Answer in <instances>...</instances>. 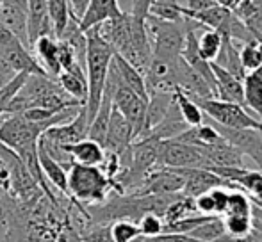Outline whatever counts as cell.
Here are the masks:
<instances>
[{"instance_id":"cell-1","label":"cell","mask_w":262,"mask_h":242,"mask_svg":"<svg viewBox=\"0 0 262 242\" xmlns=\"http://www.w3.org/2000/svg\"><path fill=\"white\" fill-rule=\"evenodd\" d=\"M86 34V71L88 79V98H86V112L88 121L95 118L98 107H100L102 94H104L107 71H109L111 61H113L114 50L111 45L97 32V29H90L84 32Z\"/></svg>"},{"instance_id":"cell-2","label":"cell","mask_w":262,"mask_h":242,"mask_svg":"<svg viewBox=\"0 0 262 242\" xmlns=\"http://www.w3.org/2000/svg\"><path fill=\"white\" fill-rule=\"evenodd\" d=\"M111 190H116V183L107 178L98 166L72 164L68 170V196L86 205L104 203Z\"/></svg>"},{"instance_id":"cell-3","label":"cell","mask_w":262,"mask_h":242,"mask_svg":"<svg viewBox=\"0 0 262 242\" xmlns=\"http://www.w3.org/2000/svg\"><path fill=\"white\" fill-rule=\"evenodd\" d=\"M145 25L152 45V57L168 61L180 57L187 32L186 18L182 21H164L156 16H146Z\"/></svg>"},{"instance_id":"cell-4","label":"cell","mask_w":262,"mask_h":242,"mask_svg":"<svg viewBox=\"0 0 262 242\" xmlns=\"http://www.w3.org/2000/svg\"><path fill=\"white\" fill-rule=\"evenodd\" d=\"M191 98V96H189ZM210 121L227 128H259V119L243 105L223 102L220 98H191Z\"/></svg>"},{"instance_id":"cell-5","label":"cell","mask_w":262,"mask_h":242,"mask_svg":"<svg viewBox=\"0 0 262 242\" xmlns=\"http://www.w3.org/2000/svg\"><path fill=\"white\" fill-rule=\"evenodd\" d=\"M47 128L49 127L45 123L29 121L21 114H6L0 121V142L18 153L27 146L36 144Z\"/></svg>"},{"instance_id":"cell-6","label":"cell","mask_w":262,"mask_h":242,"mask_svg":"<svg viewBox=\"0 0 262 242\" xmlns=\"http://www.w3.org/2000/svg\"><path fill=\"white\" fill-rule=\"evenodd\" d=\"M159 166L175 167H204L209 170V162L200 148L193 144H187L179 139H164L159 141Z\"/></svg>"},{"instance_id":"cell-7","label":"cell","mask_w":262,"mask_h":242,"mask_svg":"<svg viewBox=\"0 0 262 242\" xmlns=\"http://www.w3.org/2000/svg\"><path fill=\"white\" fill-rule=\"evenodd\" d=\"M207 121L220 132V135L225 141H228L232 146H235L245 157H250L262 171V135L255 128H227L214 123L209 118Z\"/></svg>"},{"instance_id":"cell-8","label":"cell","mask_w":262,"mask_h":242,"mask_svg":"<svg viewBox=\"0 0 262 242\" xmlns=\"http://www.w3.org/2000/svg\"><path fill=\"white\" fill-rule=\"evenodd\" d=\"M182 189L184 175L180 173V170L159 166L143 178L141 185L132 194H179L182 192Z\"/></svg>"},{"instance_id":"cell-9","label":"cell","mask_w":262,"mask_h":242,"mask_svg":"<svg viewBox=\"0 0 262 242\" xmlns=\"http://www.w3.org/2000/svg\"><path fill=\"white\" fill-rule=\"evenodd\" d=\"M88 128H90V121H88L86 105H82L73 119L66 121V123H61V125H54V127L47 128L41 135L47 141L55 142V144H59V146H70V144H75V142L82 141V139H86Z\"/></svg>"},{"instance_id":"cell-10","label":"cell","mask_w":262,"mask_h":242,"mask_svg":"<svg viewBox=\"0 0 262 242\" xmlns=\"http://www.w3.org/2000/svg\"><path fill=\"white\" fill-rule=\"evenodd\" d=\"M132 142H134V130H132L130 123L125 119V116L120 111H116L113 107L109 118V127H107V134H105V141H104L105 152L121 155V153H125L130 148Z\"/></svg>"},{"instance_id":"cell-11","label":"cell","mask_w":262,"mask_h":242,"mask_svg":"<svg viewBox=\"0 0 262 242\" xmlns=\"http://www.w3.org/2000/svg\"><path fill=\"white\" fill-rule=\"evenodd\" d=\"M180 173L184 175V189L182 194L189 198H196L204 192H209L214 187H228L234 189V185H230L228 182H225L223 178H220L216 173L204 167H184L180 170Z\"/></svg>"},{"instance_id":"cell-12","label":"cell","mask_w":262,"mask_h":242,"mask_svg":"<svg viewBox=\"0 0 262 242\" xmlns=\"http://www.w3.org/2000/svg\"><path fill=\"white\" fill-rule=\"evenodd\" d=\"M27 2L29 0H2L0 21L13 32V36L29 49L27 39ZM31 50V49H29Z\"/></svg>"},{"instance_id":"cell-13","label":"cell","mask_w":262,"mask_h":242,"mask_svg":"<svg viewBox=\"0 0 262 242\" xmlns=\"http://www.w3.org/2000/svg\"><path fill=\"white\" fill-rule=\"evenodd\" d=\"M0 54H2L4 59L7 61V64L16 73L24 71V73H29V75H49V73L41 68L38 59L31 54V50H29L24 43L18 41V39L11 41L9 45L0 46Z\"/></svg>"},{"instance_id":"cell-14","label":"cell","mask_w":262,"mask_h":242,"mask_svg":"<svg viewBox=\"0 0 262 242\" xmlns=\"http://www.w3.org/2000/svg\"><path fill=\"white\" fill-rule=\"evenodd\" d=\"M41 36H54L49 20V0H29L27 2V39L29 49Z\"/></svg>"},{"instance_id":"cell-15","label":"cell","mask_w":262,"mask_h":242,"mask_svg":"<svg viewBox=\"0 0 262 242\" xmlns=\"http://www.w3.org/2000/svg\"><path fill=\"white\" fill-rule=\"evenodd\" d=\"M210 68L216 80V98L223 102H232V104L245 105V86L243 80L234 77L230 71L221 68L214 61H210Z\"/></svg>"},{"instance_id":"cell-16","label":"cell","mask_w":262,"mask_h":242,"mask_svg":"<svg viewBox=\"0 0 262 242\" xmlns=\"http://www.w3.org/2000/svg\"><path fill=\"white\" fill-rule=\"evenodd\" d=\"M120 14L123 13H121L120 6H118V0H90L86 13L82 14V18L79 21V27L82 32H86L107 20L118 18Z\"/></svg>"},{"instance_id":"cell-17","label":"cell","mask_w":262,"mask_h":242,"mask_svg":"<svg viewBox=\"0 0 262 242\" xmlns=\"http://www.w3.org/2000/svg\"><path fill=\"white\" fill-rule=\"evenodd\" d=\"M187 128V123L184 121V118L180 116V111L177 107L175 96H173V102L169 105L168 112L162 118L152 130H148L146 134H143L141 137H154L157 141H164V139H175L177 135H180L184 130ZM139 137V139H141Z\"/></svg>"},{"instance_id":"cell-18","label":"cell","mask_w":262,"mask_h":242,"mask_svg":"<svg viewBox=\"0 0 262 242\" xmlns=\"http://www.w3.org/2000/svg\"><path fill=\"white\" fill-rule=\"evenodd\" d=\"M36 52V59L41 64V68L49 73L52 79L57 80L61 73V64H59V46L57 39L54 36H41L32 45Z\"/></svg>"},{"instance_id":"cell-19","label":"cell","mask_w":262,"mask_h":242,"mask_svg":"<svg viewBox=\"0 0 262 242\" xmlns=\"http://www.w3.org/2000/svg\"><path fill=\"white\" fill-rule=\"evenodd\" d=\"M57 82H59V86H61V89L64 91L68 96H72L73 100L86 105L88 79H86V71H84L82 66L75 64L70 69H66V71H61L57 77Z\"/></svg>"},{"instance_id":"cell-20","label":"cell","mask_w":262,"mask_h":242,"mask_svg":"<svg viewBox=\"0 0 262 242\" xmlns=\"http://www.w3.org/2000/svg\"><path fill=\"white\" fill-rule=\"evenodd\" d=\"M66 152L72 155L73 164H82V166H100L105 159V148L100 142L86 137L75 144L64 146Z\"/></svg>"},{"instance_id":"cell-21","label":"cell","mask_w":262,"mask_h":242,"mask_svg":"<svg viewBox=\"0 0 262 242\" xmlns=\"http://www.w3.org/2000/svg\"><path fill=\"white\" fill-rule=\"evenodd\" d=\"M171 102H173V93H166V91H154V93L148 94L143 134H146L148 130H152L159 121L164 118L166 112H168V109H169V105H171ZM141 135H139V137H141Z\"/></svg>"},{"instance_id":"cell-22","label":"cell","mask_w":262,"mask_h":242,"mask_svg":"<svg viewBox=\"0 0 262 242\" xmlns=\"http://www.w3.org/2000/svg\"><path fill=\"white\" fill-rule=\"evenodd\" d=\"M38 160H39V166H41L43 175H45L47 180L52 183L55 189L68 194V171H66L57 160H54L39 142H38Z\"/></svg>"},{"instance_id":"cell-23","label":"cell","mask_w":262,"mask_h":242,"mask_svg":"<svg viewBox=\"0 0 262 242\" xmlns=\"http://www.w3.org/2000/svg\"><path fill=\"white\" fill-rule=\"evenodd\" d=\"M113 61L116 64V69L121 77V82L125 84L127 87H130L134 93H138L141 98L148 100V89H146V84H145V75H143L139 69H136L130 62H127L121 56L114 54Z\"/></svg>"},{"instance_id":"cell-24","label":"cell","mask_w":262,"mask_h":242,"mask_svg":"<svg viewBox=\"0 0 262 242\" xmlns=\"http://www.w3.org/2000/svg\"><path fill=\"white\" fill-rule=\"evenodd\" d=\"M223 38V43H221V50L216 57V64H220L221 68H225L227 71H230L234 77L237 79H245L246 71L241 64V59H239V46L234 39H230L228 36H221Z\"/></svg>"},{"instance_id":"cell-25","label":"cell","mask_w":262,"mask_h":242,"mask_svg":"<svg viewBox=\"0 0 262 242\" xmlns=\"http://www.w3.org/2000/svg\"><path fill=\"white\" fill-rule=\"evenodd\" d=\"M186 18H191V20L198 21L200 25L207 29H214V31H223L225 25H227L228 18L232 16V11L228 7L221 6V4H216V6L209 7L205 11H200V13H187L184 14Z\"/></svg>"},{"instance_id":"cell-26","label":"cell","mask_w":262,"mask_h":242,"mask_svg":"<svg viewBox=\"0 0 262 242\" xmlns=\"http://www.w3.org/2000/svg\"><path fill=\"white\" fill-rule=\"evenodd\" d=\"M70 18H72V11H70L68 0H49V20L55 39H61V36L64 34Z\"/></svg>"},{"instance_id":"cell-27","label":"cell","mask_w":262,"mask_h":242,"mask_svg":"<svg viewBox=\"0 0 262 242\" xmlns=\"http://www.w3.org/2000/svg\"><path fill=\"white\" fill-rule=\"evenodd\" d=\"M173 96H175V102H177V107L180 111V116L184 118V121L187 123V127H196V125H202L205 121V114L189 96H187L184 91H180L177 87L173 91Z\"/></svg>"},{"instance_id":"cell-28","label":"cell","mask_w":262,"mask_h":242,"mask_svg":"<svg viewBox=\"0 0 262 242\" xmlns=\"http://www.w3.org/2000/svg\"><path fill=\"white\" fill-rule=\"evenodd\" d=\"M198 43V52L204 57L205 61H216L217 54L221 50V43H223V38L217 31L214 29H202V34L198 36L196 39Z\"/></svg>"},{"instance_id":"cell-29","label":"cell","mask_w":262,"mask_h":242,"mask_svg":"<svg viewBox=\"0 0 262 242\" xmlns=\"http://www.w3.org/2000/svg\"><path fill=\"white\" fill-rule=\"evenodd\" d=\"M194 212H196L194 198L184 196V194L180 192L179 196L169 203V207L166 208L164 215H162V221H164V225H168V223H175L182 217H187V215L194 214Z\"/></svg>"},{"instance_id":"cell-30","label":"cell","mask_w":262,"mask_h":242,"mask_svg":"<svg viewBox=\"0 0 262 242\" xmlns=\"http://www.w3.org/2000/svg\"><path fill=\"white\" fill-rule=\"evenodd\" d=\"M253 203L246 192L234 187V190H228L227 198V208L223 215H252Z\"/></svg>"},{"instance_id":"cell-31","label":"cell","mask_w":262,"mask_h":242,"mask_svg":"<svg viewBox=\"0 0 262 242\" xmlns=\"http://www.w3.org/2000/svg\"><path fill=\"white\" fill-rule=\"evenodd\" d=\"M225 233V226H223V219L221 215H214L209 221L202 223L200 226L193 230L189 233L193 239L202 240V242H216L221 235Z\"/></svg>"},{"instance_id":"cell-32","label":"cell","mask_w":262,"mask_h":242,"mask_svg":"<svg viewBox=\"0 0 262 242\" xmlns=\"http://www.w3.org/2000/svg\"><path fill=\"white\" fill-rule=\"evenodd\" d=\"M109 232L114 242H132L138 237H141L138 228V223L127 221V219H120L109 225Z\"/></svg>"},{"instance_id":"cell-33","label":"cell","mask_w":262,"mask_h":242,"mask_svg":"<svg viewBox=\"0 0 262 242\" xmlns=\"http://www.w3.org/2000/svg\"><path fill=\"white\" fill-rule=\"evenodd\" d=\"M225 233L234 237H246L253 228L252 215H221Z\"/></svg>"},{"instance_id":"cell-34","label":"cell","mask_w":262,"mask_h":242,"mask_svg":"<svg viewBox=\"0 0 262 242\" xmlns=\"http://www.w3.org/2000/svg\"><path fill=\"white\" fill-rule=\"evenodd\" d=\"M239 59L241 64L245 68V71H252V69L259 68L262 64V49L259 41H252V43H245L239 49Z\"/></svg>"},{"instance_id":"cell-35","label":"cell","mask_w":262,"mask_h":242,"mask_svg":"<svg viewBox=\"0 0 262 242\" xmlns=\"http://www.w3.org/2000/svg\"><path fill=\"white\" fill-rule=\"evenodd\" d=\"M245 86V104L257 114V118L262 116V86L252 82L250 79H243Z\"/></svg>"},{"instance_id":"cell-36","label":"cell","mask_w":262,"mask_h":242,"mask_svg":"<svg viewBox=\"0 0 262 242\" xmlns=\"http://www.w3.org/2000/svg\"><path fill=\"white\" fill-rule=\"evenodd\" d=\"M138 228L141 237H157L164 232V221H162L161 215L148 212L138 221Z\"/></svg>"},{"instance_id":"cell-37","label":"cell","mask_w":262,"mask_h":242,"mask_svg":"<svg viewBox=\"0 0 262 242\" xmlns=\"http://www.w3.org/2000/svg\"><path fill=\"white\" fill-rule=\"evenodd\" d=\"M80 242H114L109 232V225H95L93 230L86 233Z\"/></svg>"},{"instance_id":"cell-38","label":"cell","mask_w":262,"mask_h":242,"mask_svg":"<svg viewBox=\"0 0 262 242\" xmlns=\"http://www.w3.org/2000/svg\"><path fill=\"white\" fill-rule=\"evenodd\" d=\"M194 207H196L198 214L217 215L216 205H214V200H212V196H210V192H204V194H200V196L194 198Z\"/></svg>"},{"instance_id":"cell-39","label":"cell","mask_w":262,"mask_h":242,"mask_svg":"<svg viewBox=\"0 0 262 242\" xmlns=\"http://www.w3.org/2000/svg\"><path fill=\"white\" fill-rule=\"evenodd\" d=\"M228 187H214L210 189V196L214 200V205H216V214L217 215H223L225 214V208H227V198H228Z\"/></svg>"},{"instance_id":"cell-40","label":"cell","mask_w":262,"mask_h":242,"mask_svg":"<svg viewBox=\"0 0 262 242\" xmlns=\"http://www.w3.org/2000/svg\"><path fill=\"white\" fill-rule=\"evenodd\" d=\"M152 2H154V0H132L130 14H132V16H136V18H139V20H146Z\"/></svg>"},{"instance_id":"cell-41","label":"cell","mask_w":262,"mask_h":242,"mask_svg":"<svg viewBox=\"0 0 262 242\" xmlns=\"http://www.w3.org/2000/svg\"><path fill=\"white\" fill-rule=\"evenodd\" d=\"M14 75H16V71L7 64V61L4 59V56L0 54V87L6 86V84L9 82Z\"/></svg>"},{"instance_id":"cell-42","label":"cell","mask_w":262,"mask_h":242,"mask_svg":"<svg viewBox=\"0 0 262 242\" xmlns=\"http://www.w3.org/2000/svg\"><path fill=\"white\" fill-rule=\"evenodd\" d=\"M68 4H70V11H72V14L77 18V20L80 21V18H82V14L86 13L88 4H90V0H68Z\"/></svg>"},{"instance_id":"cell-43","label":"cell","mask_w":262,"mask_h":242,"mask_svg":"<svg viewBox=\"0 0 262 242\" xmlns=\"http://www.w3.org/2000/svg\"><path fill=\"white\" fill-rule=\"evenodd\" d=\"M14 36H13V32L9 31V29L6 27V25L0 21V46H4V45H9L11 41H14Z\"/></svg>"},{"instance_id":"cell-44","label":"cell","mask_w":262,"mask_h":242,"mask_svg":"<svg viewBox=\"0 0 262 242\" xmlns=\"http://www.w3.org/2000/svg\"><path fill=\"white\" fill-rule=\"evenodd\" d=\"M245 77H246V79L252 80V82H255V84H259V86H262V64L259 66V68H255V69H252V71H248Z\"/></svg>"},{"instance_id":"cell-45","label":"cell","mask_w":262,"mask_h":242,"mask_svg":"<svg viewBox=\"0 0 262 242\" xmlns=\"http://www.w3.org/2000/svg\"><path fill=\"white\" fill-rule=\"evenodd\" d=\"M250 239H252V242H262V230L253 226L252 232H250Z\"/></svg>"},{"instance_id":"cell-46","label":"cell","mask_w":262,"mask_h":242,"mask_svg":"<svg viewBox=\"0 0 262 242\" xmlns=\"http://www.w3.org/2000/svg\"><path fill=\"white\" fill-rule=\"evenodd\" d=\"M118 6H120L121 13H130V9H132V0H118Z\"/></svg>"},{"instance_id":"cell-47","label":"cell","mask_w":262,"mask_h":242,"mask_svg":"<svg viewBox=\"0 0 262 242\" xmlns=\"http://www.w3.org/2000/svg\"><path fill=\"white\" fill-rule=\"evenodd\" d=\"M257 119H259V128H257V132H259V134L262 135V116H259Z\"/></svg>"},{"instance_id":"cell-48","label":"cell","mask_w":262,"mask_h":242,"mask_svg":"<svg viewBox=\"0 0 262 242\" xmlns=\"http://www.w3.org/2000/svg\"><path fill=\"white\" fill-rule=\"evenodd\" d=\"M132 242H145V237H138V239H134Z\"/></svg>"},{"instance_id":"cell-49","label":"cell","mask_w":262,"mask_h":242,"mask_svg":"<svg viewBox=\"0 0 262 242\" xmlns=\"http://www.w3.org/2000/svg\"><path fill=\"white\" fill-rule=\"evenodd\" d=\"M253 205H257V207H259L260 210H262V203H253Z\"/></svg>"},{"instance_id":"cell-50","label":"cell","mask_w":262,"mask_h":242,"mask_svg":"<svg viewBox=\"0 0 262 242\" xmlns=\"http://www.w3.org/2000/svg\"><path fill=\"white\" fill-rule=\"evenodd\" d=\"M179 2H180V4H182V6H184V2H186V0H179Z\"/></svg>"},{"instance_id":"cell-51","label":"cell","mask_w":262,"mask_h":242,"mask_svg":"<svg viewBox=\"0 0 262 242\" xmlns=\"http://www.w3.org/2000/svg\"><path fill=\"white\" fill-rule=\"evenodd\" d=\"M214 2H217V4H220V0H214Z\"/></svg>"},{"instance_id":"cell-52","label":"cell","mask_w":262,"mask_h":242,"mask_svg":"<svg viewBox=\"0 0 262 242\" xmlns=\"http://www.w3.org/2000/svg\"><path fill=\"white\" fill-rule=\"evenodd\" d=\"M0 7H2V0H0Z\"/></svg>"}]
</instances>
